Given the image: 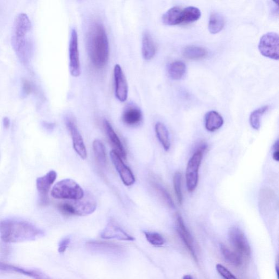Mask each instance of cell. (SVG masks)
<instances>
[{
	"label": "cell",
	"instance_id": "1",
	"mask_svg": "<svg viewBox=\"0 0 279 279\" xmlns=\"http://www.w3.org/2000/svg\"><path fill=\"white\" fill-rule=\"evenodd\" d=\"M88 56L94 66L98 69L107 64L110 54L109 40L103 25L95 22L89 28L87 37Z\"/></svg>",
	"mask_w": 279,
	"mask_h": 279
},
{
	"label": "cell",
	"instance_id": "2",
	"mask_svg": "<svg viewBox=\"0 0 279 279\" xmlns=\"http://www.w3.org/2000/svg\"><path fill=\"white\" fill-rule=\"evenodd\" d=\"M44 232L28 221L7 219L0 221V237L6 243L35 241Z\"/></svg>",
	"mask_w": 279,
	"mask_h": 279
},
{
	"label": "cell",
	"instance_id": "3",
	"mask_svg": "<svg viewBox=\"0 0 279 279\" xmlns=\"http://www.w3.org/2000/svg\"><path fill=\"white\" fill-rule=\"evenodd\" d=\"M31 28V21L26 14L20 13L16 16L14 23L12 45L22 60L25 59L26 54V36Z\"/></svg>",
	"mask_w": 279,
	"mask_h": 279
},
{
	"label": "cell",
	"instance_id": "4",
	"mask_svg": "<svg viewBox=\"0 0 279 279\" xmlns=\"http://www.w3.org/2000/svg\"><path fill=\"white\" fill-rule=\"evenodd\" d=\"M97 207V204L94 197L87 194L81 199L60 204L58 208L65 215L87 216L92 214Z\"/></svg>",
	"mask_w": 279,
	"mask_h": 279
},
{
	"label": "cell",
	"instance_id": "5",
	"mask_svg": "<svg viewBox=\"0 0 279 279\" xmlns=\"http://www.w3.org/2000/svg\"><path fill=\"white\" fill-rule=\"evenodd\" d=\"M51 195L54 199L75 201L84 198L85 192L83 189L70 178L64 179L57 182L53 187Z\"/></svg>",
	"mask_w": 279,
	"mask_h": 279
},
{
	"label": "cell",
	"instance_id": "6",
	"mask_svg": "<svg viewBox=\"0 0 279 279\" xmlns=\"http://www.w3.org/2000/svg\"><path fill=\"white\" fill-rule=\"evenodd\" d=\"M207 146L202 145L189 160L185 171L186 184L188 191L192 193L196 190L199 182V172L203 154Z\"/></svg>",
	"mask_w": 279,
	"mask_h": 279
},
{
	"label": "cell",
	"instance_id": "7",
	"mask_svg": "<svg viewBox=\"0 0 279 279\" xmlns=\"http://www.w3.org/2000/svg\"><path fill=\"white\" fill-rule=\"evenodd\" d=\"M229 242L241 258L248 259L251 255V249L247 237L240 228L232 227L228 232Z\"/></svg>",
	"mask_w": 279,
	"mask_h": 279
},
{
	"label": "cell",
	"instance_id": "8",
	"mask_svg": "<svg viewBox=\"0 0 279 279\" xmlns=\"http://www.w3.org/2000/svg\"><path fill=\"white\" fill-rule=\"evenodd\" d=\"M259 49L261 54L269 59H278V36L271 32L262 36L260 40Z\"/></svg>",
	"mask_w": 279,
	"mask_h": 279
},
{
	"label": "cell",
	"instance_id": "9",
	"mask_svg": "<svg viewBox=\"0 0 279 279\" xmlns=\"http://www.w3.org/2000/svg\"><path fill=\"white\" fill-rule=\"evenodd\" d=\"M69 69L71 75L78 77L81 74L77 31L73 29L71 32L69 45Z\"/></svg>",
	"mask_w": 279,
	"mask_h": 279
},
{
	"label": "cell",
	"instance_id": "10",
	"mask_svg": "<svg viewBox=\"0 0 279 279\" xmlns=\"http://www.w3.org/2000/svg\"><path fill=\"white\" fill-rule=\"evenodd\" d=\"M65 122L72 138L74 150L80 158L86 159L87 157L86 148L75 120L71 117H67L65 118Z\"/></svg>",
	"mask_w": 279,
	"mask_h": 279
},
{
	"label": "cell",
	"instance_id": "11",
	"mask_svg": "<svg viewBox=\"0 0 279 279\" xmlns=\"http://www.w3.org/2000/svg\"><path fill=\"white\" fill-rule=\"evenodd\" d=\"M111 161L118 172L122 181L124 184L130 187L135 182V178L130 168L127 167L119 154L112 150L110 153Z\"/></svg>",
	"mask_w": 279,
	"mask_h": 279
},
{
	"label": "cell",
	"instance_id": "12",
	"mask_svg": "<svg viewBox=\"0 0 279 279\" xmlns=\"http://www.w3.org/2000/svg\"><path fill=\"white\" fill-rule=\"evenodd\" d=\"M57 178L56 172L52 170L44 176L39 177L36 180V187L39 195V202L45 206L49 202L48 194L52 185Z\"/></svg>",
	"mask_w": 279,
	"mask_h": 279
},
{
	"label": "cell",
	"instance_id": "13",
	"mask_svg": "<svg viewBox=\"0 0 279 279\" xmlns=\"http://www.w3.org/2000/svg\"><path fill=\"white\" fill-rule=\"evenodd\" d=\"M113 77L115 96L119 101L124 102L128 98V85L124 72L118 64L114 65Z\"/></svg>",
	"mask_w": 279,
	"mask_h": 279
},
{
	"label": "cell",
	"instance_id": "14",
	"mask_svg": "<svg viewBox=\"0 0 279 279\" xmlns=\"http://www.w3.org/2000/svg\"><path fill=\"white\" fill-rule=\"evenodd\" d=\"M103 239L120 241H133L135 239L132 236L127 234L114 221H110L101 234Z\"/></svg>",
	"mask_w": 279,
	"mask_h": 279
},
{
	"label": "cell",
	"instance_id": "15",
	"mask_svg": "<svg viewBox=\"0 0 279 279\" xmlns=\"http://www.w3.org/2000/svg\"><path fill=\"white\" fill-rule=\"evenodd\" d=\"M176 224L177 231L180 239L183 242L186 247L192 254L194 259L196 261H198L193 237L187 228L182 216L179 214L176 217Z\"/></svg>",
	"mask_w": 279,
	"mask_h": 279
},
{
	"label": "cell",
	"instance_id": "16",
	"mask_svg": "<svg viewBox=\"0 0 279 279\" xmlns=\"http://www.w3.org/2000/svg\"><path fill=\"white\" fill-rule=\"evenodd\" d=\"M104 126L106 135H107L110 142L111 143L113 151L119 154L123 159H127V153L124 145H123L121 140L118 134L114 130L110 122L108 120L104 121Z\"/></svg>",
	"mask_w": 279,
	"mask_h": 279
},
{
	"label": "cell",
	"instance_id": "17",
	"mask_svg": "<svg viewBox=\"0 0 279 279\" xmlns=\"http://www.w3.org/2000/svg\"><path fill=\"white\" fill-rule=\"evenodd\" d=\"M122 121L128 126L135 127L141 124L143 114L141 109L135 105L127 106L122 114Z\"/></svg>",
	"mask_w": 279,
	"mask_h": 279
},
{
	"label": "cell",
	"instance_id": "18",
	"mask_svg": "<svg viewBox=\"0 0 279 279\" xmlns=\"http://www.w3.org/2000/svg\"><path fill=\"white\" fill-rule=\"evenodd\" d=\"M0 270H3V271L20 274L34 279H50L42 273L36 271V270L14 266L1 261H0Z\"/></svg>",
	"mask_w": 279,
	"mask_h": 279
},
{
	"label": "cell",
	"instance_id": "19",
	"mask_svg": "<svg viewBox=\"0 0 279 279\" xmlns=\"http://www.w3.org/2000/svg\"><path fill=\"white\" fill-rule=\"evenodd\" d=\"M162 21L168 26H174L182 24V8L178 6L172 7L162 15Z\"/></svg>",
	"mask_w": 279,
	"mask_h": 279
},
{
	"label": "cell",
	"instance_id": "20",
	"mask_svg": "<svg viewBox=\"0 0 279 279\" xmlns=\"http://www.w3.org/2000/svg\"><path fill=\"white\" fill-rule=\"evenodd\" d=\"M142 55L146 60L152 59L157 52L154 41L149 32H145L142 39Z\"/></svg>",
	"mask_w": 279,
	"mask_h": 279
},
{
	"label": "cell",
	"instance_id": "21",
	"mask_svg": "<svg viewBox=\"0 0 279 279\" xmlns=\"http://www.w3.org/2000/svg\"><path fill=\"white\" fill-rule=\"evenodd\" d=\"M204 124L209 132H214L223 126L224 119L217 111H211L205 116Z\"/></svg>",
	"mask_w": 279,
	"mask_h": 279
},
{
	"label": "cell",
	"instance_id": "22",
	"mask_svg": "<svg viewBox=\"0 0 279 279\" xmlns=\"http://www.w3.org/2000/svg\"><path fill=\"white\" fill-rule=\"evenodd\" d=\"M155 130L156 135L162 145L164 149L168 151L170 149L171 143L169 131L167 127L161 122L155 124Z\"/></svg>",
	"mask_w": 279,
	"mask_h": 279
},
{
	"label": "cell",
	"instance_id": "23",
	"mask_svg": "<svg viewBox=\"0 0 279 279\" xmlns=\"http://www.w3.org/2000/svg\"><path fill=\"white\" fill-rule=\"evenodd\" d=\"M168 72L171 79L177 80L182 79L186 72V65L181 61H176L170 63Z\"/></svg>",
	"mask_w": 279,
	"mask_h": 279
},
{
	"label": "cell",
	"instance_id": "24",
	"mask_svg": "<svg viewBox=\"0 0 279 279\" xmlns=\"http://www.w3.org/2000/svg\"><path fill=\"white\" fill-rule=\"evenodd\" d=\"M183 53L185 58L190 60L202 59L208 55L207 51L204 48L194 45L185 48Z\"/></svg>",
	"mask_w": 279,
	"mask_h": 279
},
{
	"label": "cell",
	"instance_id": "25",
	"mask_svg": "<svg viewBox=\"0 0 279 279\" xmlns=\"http://www.w3.org/2000/svg\"><path fill=\"white\" fill-rule=\"evenodd\" d=\"M87 246L90 249L95 251L103 252H121V248L120 246L106 242H89L87 243Z\"/></svg>",
	"mask_w": 279,
	"mask_h": 279
},
{
	"label": "cell",
	"instance_id": "26",
	"mask_svg": "<svg viewBox=\"0 0 279 279\" xmlns=\"http://www.w3.org/2000/svg\"><path fill=\"white\" fill-rule=\"evenodd\" d=\"M225 24L223 16L220 13H211L209 20L208 30L212 34H218L223 30Z\"/></svg>",
	"mask_w": 279,
	"mask_h": 279
},
{
	"label": "cell",
	"instance_id": "27",
	"mask_svg": "<svg viewBox=\"0 0 279 279\" xmlns=\"http://www.w3.org/2000/svg\"><path fill=\"white\" fill-rule=\"evenodd\" d=\"M221 253L228 264L235 267H239L242 264V258L235 252L229 250L224 244H220Z\"/></svg>",
	"mask_w": 279,
	"mask_h": 279
},
{
	"label": "cell",
	"instance_id": "28",
	"mask_svg": "<svg viewBox=\"0 0 279 279\" xmlns=\"http://www.w3.org/2000/svg\"><path fill=\"white\" fill-rule=\"evenodd\" d=\"M92 146L97 161L102 167H105L106 164V153L104 145L100 140L96 139L93 142Z\"/></svg>",
	"mask_w": 279,
	"mask_h": 279
},
{
	"label": "cell",
	"instance_id": "29",
	"mask_svg": "<svg viewBox=\"0 0 279 279\" xmlns=\"http://www.w3.org/2000/svg\"><path fill=\"white\" fill-rule=\"evenodd\" d=\"M201 13L198 8L190 6L183 9V23L197 21L201 17Z\"/></svg>",
	"mask_w": 279,
	"mask_h": 279
},
{
	"label": "cell",
	"instance_id": "30",
	"mask_svg": "<svg viewBox=\"0 0 279 279\" xmlns=\"http://www.w3.org/2000/svg\"><path fill=\"white\" fill-rule=\"evenodd\" d=\"M269 106H264L258 109L253 111L250 114V124L251 127L255 130H259L261 126V119L264 113L268 111Z\"/></svg>",
	"mask_w": 279,
	"mask_h": 279
},
{
	"label": "cell",
	"instance_id": "31",
	"mask_svg": "<svg viewBox=\"0 0 279 279\" xmlns=\"http://www.w3.org/2000/svg\"><path fill=\"white\" fill-rule=\"evenodd\" d=\"M153 186L156 192L160 196L161 199L167 204V206L170 208H174L175 206L173 200H172L170 194L166 189L158 183L154 182Z\"/></svg>",
	"mask_w": 279,
	"mask_h": 279
},
{
	"label": "cell",
	"instance_id": "32",
	"mask_svg": "<svg viewBox=\"0 0 279 279\" xmlns=\"http://www.w3.org/2000/svg\"><path fill=\"white\" fill-rule=\"evenodd\" d=\"M182 175L180 172H177L173 178L174 190L177 197V199L179 204L183 202V193L182 190Z\"/></svg>",
	"mask_w": 279,
	"mask_h": 279
},
{
	"label": "cell",
	"instance_id": "33",
	"mask_svg": "<svg viewBox=\"0 0 279 279\" xmlns=\"http://www.w3.org/2000/svg\"><path fill=\"white\" fill-rule=\"evenodd\" d=\"M144 234L147 241L155 247H161L166 242L163 237L157 232L144 231Z\"/></svg>",
	"mask_w": 279,
	"mask_h": 279
},
{
	"label": "cell",
	"instance_id": "34",
	"mask_svg": "<svg viewBox=\"0 0 279 279\" xmlns=\"http://www.w3.org/2000/svg\"><path fill=\"white\" fill-rule=\"evenodd\" d=\"M216 269L218 273L224 279H237L228 269L222 265H217Z\"/></svg>",
	"mask_w": 279,
	"mask_h": 279
},
{
	"label": "cell",
	"instance_id": "35",
	"mask_svg": "<svg viewBox=\"0 0 279 279\" xmlns=\"http://www.w3.org/2000/svg\"><path fill=\"white\" fill-rule=\"evenodd\" d=\"M71 243V239L69 237L64 238L59 244L58 251L60 253H64L67 250Z\"/></svg>",
	"mask_w": 279,
	"mask_h": 279
},
{
	"label": "cell",
	"instance_id": "36",
	"mask_svg": "<svg viewBox=\"0 0 279 279\" xmlns=\"http://www.w3.org/2000/svg\"><path fill=\"white\" fill-rule=\"evenodd\" d=\"M278 141H276L274 144L273 148V158L274 160L276 161H279V152H278Z\"/></svg>",
	"mask_w": 279,
	"mask_h": 279
},
{
	"label": "cell",
	"instance_id": "37",
	"mask_svg": "<svg viewBox=\"0 0 279 279\" xmlns=\"http://www.w3.org/2000/svg\"><path fill=\"white\" fill-rule=\"evenodd\" d=\"M31 89L32 88L31 85L27 81L24 82L23 91L25 94L28 95L30 94Z\"/></svg>",
	"mask_w": 279,
	"mask_h": 279
},
{
	"label": "cell",
	"instance_id": "38",
	"mask_svg": "<svg viewBox=\"0 0 279 279\" xmlns=\"http://www.w3.org/2000/svg\"><path fill=\"white\" fill-rule=\"evenodd\" d=\"M43 126L48 130H52L54 129L55 125L52 123L43 122Z\"/></svg>",
	"mask_w": 279,
	"mask_h": 279
},
{
	"label": "cell",
	"instance_id": "39",
	"mask_svg": "<svg viewBox=\"0 0 279 279\" xmlns=\"http://www.w3.org/2000/svg\"><path fill=\"white\" fill-rule=\"evenodd\" d=\"M3 125L4 128L8 129L10 126V120L7 117H5L3 119Z\"/></svg>",
	"mask_w": 279,
	"mask_h": 279
},
{
	"label": "cell",
	"instance_id": "40",
	"mask_svg": "<svg viewBox=\"0 0 279 279\" xmlns=\"http://www.w3.org/2000/svg\"><path fill=\"white\" fill-rule=\"evenodd\" d=\"M183 279H193L190 275H185L183 277Z\"/></svg>",
	"mask_w": 279,
	"mask_h": 279
}]
</instances>
